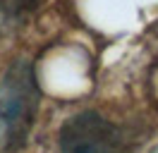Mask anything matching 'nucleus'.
<instances>
[{
	"mask_svg": "<svg viewBox=\"0 0 158 153\" xmlns=\"http://www.w3.org/2000/svg\"><path fill=\"white\" fill-rule=\"evenodd\" d=\"M39 110V89L31 67L19 62L0 84V129L5 141L17 146L27 139Z\"/></svg>",
	"mask_w": 158,
	"mask_h": 153,
	"instance_id": "nucleus-1",
	"label": "nucleus"
},
{
	"mask_svg": "<svg viewBox=\"0 0 158 153\" xmlns=\"http://www.w3.org/2000/svg\"><path fill=\"white\" fill-rule=\"evenodd\" d=\"M62 153H122L125 136L115 124L94 110L72 115L60 127Z\"/></svg>",
	"mask_w": 158,
	"mask_h": 153,
	"instance_id": "nucleus-2",
	"label": "nucleus"
},
{
	"mask_svg": "<svg viewBox=\"0 0 158 153\" xmlns=\"http://www.w3.org/2000/svg\"><path fill=\"white\" fill-rule=\"evenodd\" d=\"M39 7V0H0V17L22 19Z\"/></svg>",
	"mask_w": 158,
	"mask_h": 153,
	"instance_id": "nucleus-3",
	"label": "nucleus"
},
{
	"mask_svg": "<svg viewBox=\"0 0 158 153\" xmlns=\"http://www.w3.org/2000/svg\"><path fill=\"white\" fill-rule=\"evenodd\" d=\"M151 153H158V148H153V151H151Z\"/></svg>",
	"mask_w": 158,
	"mask_h": 153,
	"instance_id": "nucleus-4",
	"label": "nucleus"
}]
</instances>
